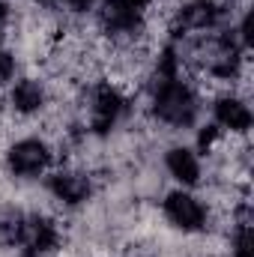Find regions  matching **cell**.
Masks as SVG:
<instances>
[{"instance_id": "obj_6", "label": "cell", "mask_w": 254, "mask_h": 257, "mask_svg": "<svg viewBox=\"0 0 254 257\" xmlns=\"http://www.w3.org/2000/svg\"><path fill=\"white\" fill-rule=\"evenodd\" d=\"M221 18V9H218V3H212V0H191L186 6H180V12H177V18H174V30L180 33V30H209L215 21Z\"/></svg>"}, {"instance_id": "obj_7", "label": "cell", "mask_w": 254, "mask_h": 257, "mask_svg": "<svg viewBox=\"0 0 254 257\" xmlns=\"http://www.w3.org/2000/svg\"><path fill=\"white\" fill-rule=\"evenodd\" d=\"M99 21L108 33H135L141 24V12H135L123 0H105L99 9Z\"/></svg>"}, {"instance_id": "obj_18", "label": "cell", "mask_w": 254, "mask_h": 257, "mask_svg": "<svg viewBox=\"0 0 254 257\" xmlns=\"http://www.w3.org/2000/svg\"><path fill=\"white\" fill-rule=\"evenodd\" d=\"M123 3H129V6H132L135 12H141V9H144V6H150L153 0H123Z\"/></svg>"}, {"instance_id": "obj_1", "label": "cell", "mask_w": 254, "mask_h": 257, "mask_svg": "<svg viewBox=\"0 0 254 257\" xmlns=\"http://www.w3.org/2000/svg\"><path fill=\"white\" fill-rule=\"evenodd\" d=\"M153 111L168 126H191L197 117V99L183 81H165V84H159Z\"/></svg>"}, {"instance_id": "obj_9", "label": "cell", "mask_w": 254, "mask_h": 257, "mask_svg": "<svg viewBox=\"0 0 254 257\" xmlns=\"http://www.w3.org/2000/svg\"><path fill=\"white\" fill-rule=\"evenodd\" d=\"M51 192L57 200H63V203H81V200H87V194H90V180L84 177V174H72V171H60V174H54L51 177Z\"/></svg>"}, {"instance_id": "obj_19", "label": "cell", "mask_w": 254, "mask_h": 257, "mask_svg": "<svg viewBox=\"0 0 254 257\" xmlns=\"http://www.w3.org/2000/svg\"><path fill=\"white\" fill-rule=\"evenodd\" d=\"M6 15H9V12H6V6L0 3V33H3V27H6Z\"/></svg>"}, {"instance_id": "obj_4", "label": "cell", "mask_w": 254, "mask_h": 257, "mask_svg": "<svg viewBox=\"0 0 254 257\" xmlns=\"http://www.w3.org/2000/svg\"><path fill=\"white\" fill-rule=\"evenodd\" d=\"M165 212H168V218H171L177 227H183V230H200L203 221H206V209L197 203V197H191V194H186V192L168 194Z\"/></svg>"}, {"instance_id": "obj_20", "label": "cell", "mask_w": 254, "mask_h": 257, "mask_svg": "<svg viewBox=\"0 0 254 257\" xmlns=\"http://www.w3.org/2000/svg\"><path fill=\"white\" fill-rule=\"evenodd\" d=\"M21 257H42V254H39V251H30V248H27V251H24Z\"/></svg>"}, {"instance_id": "obj_10", "label": "cell", "mask_w": 254, "mask_h": 257, "mask_svg": "<svg viewBox=\"0 0 254 257\" xmlns=\"http://www.w3.org/2000/svg\"><path fill=\"white\" fill-rule=\"evenodd\" d=\"M215 120H218V126L230 128V132H248L251 111H248L245 102H239L233 96H224V99L215 102Z\"/></svg>"}, {"instance_id": "obj_8", "label": "cell", "mask_w": 254, "mask_h": 257, "mask_svg": "<svg viewBox=\"0 0 254 257\" xmlns=\"http://www.w3.org/2000/svg\"><path fill=\"white\" fill-rule=\"evenodd\" d=\"M21 245H27L30 251H51L57 245V227L48 218L39 215H24V227H21Z\"/></svg>"}, {"instance_id": "obj_15", "label": "cell", "mask_w": 254, "mask_h": 257, "mask_svg": "<svg viewBox=\"0 0 254 257\" xmlns=\"http://www.w3.org/2000/svg\"><path fill=\"white\" fill-rule=\"evenodd\" d=\"M12 72H15L12 54H9V51H0V84H6V81L12 78Z\"/></svg>"}, {"instance_id": "obj_17", "label": "cell", "mask_w": 254, "mask_h": 257, "mask_svg": "<svg viewBox=\"0 0 254 257\" xmlns=\"http://www.w3.org/2000/svg\"><path fill=\"white\" fill-rule=\"evenodd\" d=\"M66 3H69V9H75V12H87L96 0H66Z\"/></svg>"}, {"instance_id": "obj_12", "label": "cell", "mask_w": 254, "mask_h": 257, "mask_svg": "<svg viewBox=\"0 0 254 257\" xmlns=\"http://www.w3.org/2000/svg\"><path fill=\"white\" fill-rule=\"evenodd\" d=\"M42 105H45V90H42L39 81H30L27 78V81H18L12 87V108L18 114H33Z\"/></svg>"}, {"instance_id": "obj_16", "label": "cell", "mask_w": 254, "mask_h": 257, "mask_svg": "<svg viewBox=\"0 0 254 257\" xmlns=\"http://www.w3.org/2000/svg\"><path fill=\"white\" fill-rule=\"evenodd\" d=\"M215 138H218V128H215V126H206L203 132H200V138H197V144H200V150L206 153V150H209V147L215 144Z\"/></svg>"}, {"instance_id": "obj_11", "label": "cell", "mask_w": 254, "mask_h": 257, "mask_svg": "<svg viewBox=\"0 0 254 257\" xmlns=\"http://www.w3.org/2000/svg\"><path fill=\"white\" fill-rule=\"evenodd\" d=\"M168 171L180 183H186V186H194L200 180V162H197V156L191 150H186V147H174L168 153Z\"/></svg>"}, {"instance_id": "obj_5", "label": "cell", "mask_w": 254, "mask_h": 257, "mask_svg": "<svg viewBox=\"0 0 254 257\" xmlns=\"http://www.w3.org/2000/svg\"><path fill=\"white\" fill-rule=\"evenodd\" d=\"M120 108H123L120 93H117L111 84H99V87L93 90V117H90V126H93V132L105 135L108 128L117 123Z\"/></svg>"}, {"instance_id": "obj_14", "label": "cell", "mask_w": 254, "mask_h": 257, "mask_svg": "<svg viewBox=\"0 0 254 257\" xmlns=\"http://www.w3.org/2000/svg\"><path fill=\"white\" fill-rule=\"evenodd\" d=\"M233 257H254L251 224H239V230H236V239H233Z\"/></svg>"}, {"instance_id": "obj_2", "label": "cell", "mask_w": 254, "mask_h": 257, "mask_svg": "<svg viewBox=\"0 0 254 257\" xmlns=\"http://www.w3.org/2000/svg\"><path fill=\"white\" fill-rule=\"evenodd\" d=\"M197 60L209 75L230 78V75H236V66H239V48L230 39H224V36L206 39V42L197 45Z\"/></svg>"}, {"instance_id": "obj_13", "label": "cell", "mask_w": 254, "mask_h": 257, "mask_svg": "<svg viewBox=\"0 0 254 257\" xmlns=\"http://www.w3.org/2000/svg\"><path fill=\"white\" fill-rule=\"evenodd\" d=\"M21 227H24V215L18 209H3L0 212V245H18Z\"/></svg>"}, {"instance_id": "obj_3", "label": "cell", "mask_w": 254, "mask_h": 257, "mask_svg": "<svg viewBox=\"0 0 254 257\" xmlns=\"http://www.w3.org/2000/svg\"><path fill=\"white\" fill-rule=\"evenodd\" d=\"M48 147L36 138H27V141H18L12 150H9V168L12 174L18 177H39L45 168H48Z\"/></svg>"}]
</instances>
